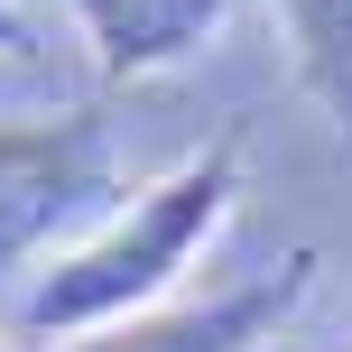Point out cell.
I'll return each instance as SVG.
<instances>
[{
    "mask_svg": "<svg viewBox=\"0 0 352 352\" xmlns=\"http://www.w3.org/2000/svg\"><path fill=\"white\" fill-rule=\"evenodd\" d=\"M241 167H250V130L223 121L204 148H186L158 186H130V204L111 223H93L74 250H56L28 287H19L10 324L19 343L56 352V343H84L102 324H130L148 306L176 297L195 260L223 241V223L241 213Z\"/></svg>",
    "mask_w": 352,
    "mask_h": 352,
    "instance_id": "obj_1",
    "label": "cell"
},
{
    "mask_svg": "<svg viewBox=\"0 0 352 352\" xmlns=\"http://www.w3.org/2000/svg\"><path fill=\"white\" fill-rule=\"evenodd\" d=\"M130 204L121 148H111V111H37V121H0V287L37 278L56 241H84L93 223Z\"/></svg>",
    "mask_w": 352,
    "mask_h": 352,
    "instance_id": "obj_2",
    "label": "cell"
},
{
    "mask_svg": "<svg viewBox=\"0 0 352 352\" xmlns=\"http://www.w3.org/2000/svg\"><path fill=\"white\" fill-rule=\"evenodd\" d=\"M316 287H324V250L297 241L278 269H260V278H232V287H213V297L148 306V316L102 324V334L56 343V352H278Z\"/></svg>",
    "mask_w": 352,
    "mask_h": 352,
    "instance_id": "obj_3",
    "label": "cell"
},
{
    "mask_svg": "<svg viewBox=\"0 0 352 352\" xmlns=\"http://www.w3.org/2000/svg\"><path fill=\"white\" fill-rule=\"evenodd\" d=\"M232 10L241 0H74V28L93 47L102 93H130V84H158V74L195 65L232 28Z\"/></svg>",
    "mask_w": 352,
    "mask_h": 352,
    "instance_id": "obj_4",
    "label": "cell"
},
{
    "mask_svg": "<svg viewBox=\"0 0 352 352\" xmlns=\"http://www.w3.org/2000/svg\"><path fill=\"white\" fill-rule=\"evenodd\" d=\"M287 28V74L324 111L334 148L352 158V0H269Z\"/></svg>",
    "mask_w": 352,
    "mask_h": 352,
    "instance_id": "obj_5",
    "label": "cell"
},
{
    "mask_svg": "<svg viewBox=\"0 0 352 352\" xmlns=\"http://www.w3.org/2000/svg\"><path fill=\"white\" fill-rule=\"evenodd\" d=\"M28 47H37L28 10H19V0H0V56H28Z\"/></svg>",
    "mask_w": 352,
    "mask_h": 352,
    "instance_id": "obj_6",
    "label": "cell"
},
{
    "mask_svg": "<svg viewBox=\"0 0 352 352\" xmlns=\"http://www.w3.org/2000/svg\"><path fill=\"white\" fill-rule=\"evenodd\" d=\"M0 352H10V343H0Z\"/></svg>",
    "mask_w": 352,
    "mask_h": 352,
    "instance_id": "obj_7",
    "label": "cell"
},
{
    "mask_svg": "<svg viewBox=\"0 0 352 352\" xmlns=\"http://www.w3.org/2000/svg\"><path fill=\"white\" fill-rule=\"evenodd\" d=\"M278 352H287V343H278Z\"/></svg>",
    "mask_w": 352,
    "mask_h": 352,
    "instance_id": "obj_8",
    "label": "cell"
}]
</instances>
